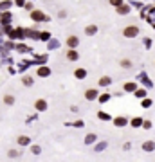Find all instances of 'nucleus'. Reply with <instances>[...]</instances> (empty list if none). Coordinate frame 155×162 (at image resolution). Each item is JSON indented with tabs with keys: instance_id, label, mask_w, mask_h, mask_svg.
Here are the masks:
<instances>
[{
	"instance_id": "obj_13",
	"label": "nucleus",
	"mask_w": 155,
	"mask_h": 162,
	"mask_svg": "<svg viewBox=\"0 0 155 162\" xmlns=\"http://www.w3.org/2000/svg\"><path fill=\"white\" fill-rule=\"evenodd\" d=\"M31 83H32V78L25 76V78H24V85H31Z\"/></svg>"
},
{
	"instance_id": "obj_2",
	"label": "nucleus",
	"mask_w": 155,
	"mask_h": 162,
	"mask_svg": "<svg viewBox=\"0 0 155 162\" xmlns=\"http://www.w3.org/2000/svg\"><path fill=\"white\" fill-rule=\"evenodd\" d=\"M125 34H126V36H135V34H137V29L132 25V27H128V29H125Z\"/></svg>"
},
{
	"instance_id": "obj_3",
	"label": "nucleus",
	"mask_w": 155,
	"mask_h": 162,
	"mask_svg": "<svg viewBox=\"0 0 155 162\" xmlns=\"http://www.w3.org/2000/svg\"><path fill=\"white\" fill-rule=\"evenodd\" d=\"M67 43H69V47H76V45H78V38H76V36H69Z\"/></svg>"
},
{
	"instance_id": "obj_18",
	"label": "nucleus",
	"mask_w": 155,
	"mask_h": 162,
	"mask_svg": "<svg viewBox=\"0 0 155 162\" xmlns=\"http://www.w3.org/2000/svg\"><path fill=\"white\" fill-rule=\"evenodd\" d=\"M94 139H96V137H94V135H89V137H87V142H89V144H90V142H92V140H94Z\"/></svg>"
},
{
	"instance_id": "obj_16",
	"label": "nucleus",
	"mask_w": 155,
	"mask_h": 162,
	"mask_svg": "<svg viewBox=\"0 0 155 162\" xmlns=\"http://www.w3.org/2000/svg\"><path fill=\"white\" fill-rule=\"evenodd\" d=\"M99 101H101V103H106V101H108V96H106V94H105V96H101Z\"/></svg>"
},
{
	"instance_id": "obj_9",
	"label": "nucleus",
	"mask_w": 155,
	"mask_h": 162,
	"mask_svg": "<svg viewBox=\"0 0 155 162\" xmlns=\"http://www.w3.org/2000/svg\"><path fill=\"white\" fill-rule=\"evenodd\" d=\"M108 83H110V78H103V79L99 81V85H101V86H106Z\"/></svg>"
},
{
	"instance_id": "obj_4",
	"label": "nucleus",
	"mask_w": 155,
	"mask_h": 162,
	"mask_svg": "<svg viewBox=\"0 0 155 162\" xmlns=\"http://www.w3.org/2000/svg\"><path fill=\"white\" fill-rule=\"evenodd\" d=\"M67 58H69V59H72V61H74V59H78V54H76V51H69V52H67Z\"/></svg>"
},
{
	"instance_id": "obj_11",
	"label": "nucleus",
	"mask_w": 155,
	"mask_h": 162,
	"mask_svg": "<svg viewBox=\"0 0 155 162\" xmlns=\"http://www.w3.org/2000/svg\"><path fill=\"white\" fill-rule=\"evenodd\" d=\"M38 74H40V76H47V74H49V69H45V67H43V69L38 70Z\"/></svg>"
},
{
	"instance_id": "obj_12",
	"label": "nucleus",
	"mask_w": 155,
	"mask_h": 162,
	"mask_svg": "<svg viewBox=\"0 0 155 162\" xmlns=\"http://www.w3.org/2000/svg\"><path fill=\"white\" fill-rule=\"evenodd\" d=\"M133 88H135V85H133V83H126L125 85V90H133Z\"/></svg>"
},
{
	"instance_id": "obj_8",
	"label": "nucleus",
	"mask_w": 155,
	"mask_h": 162,
	"mask_svg": "<svg viewBox=\"0 0 155 162\" xmlns=\"http://www.w3.org/2000/svg\"><path fill=\"white\" fill-rule=\"evenodd\" d=\"M4 101H5L7 105H13V103H15V97H13V96H5V97H4Z\"/></svg>"
},
{
	"instance_id": "obj_19",
	"label": "nucleus",
	"mask_w": 155,
	"mask_h": 162,
	"mask_svg": "<svg viewBox=\"0 0 155 162\" xmlns=\"http://www.w3.org/2000/svg\"><path fill=\"white\" fill-rule=\"evenodd\" d=\"M152 148H153V144H152V142H148V144H144V150H152Z\"/></svg>"
},
{
	"instance_id": "obj_1",
	"label": "nucleus",
	"mask_w": 155,
	"mask_h": 162,
	"mask_svg": "<svg viewBox=\"0 0 155 162\" xmlns=\"http://www.w3.org/2000/svg\"><path fill=\"white\" fill-rule=\"evenodd\" d=\"M29 142H31V139H29V137H25V135L18 137V144H20V146H27Z\"/></svg>"
},
{
	"instance_id": "obj_14",
	"label": "nucleus",
	"mask_w": 155,
	"mask_h": 162,
	"mask_svg": "<svg viewBox=\"0 0 155 162\" xmlns=\"http://www.w3.org/2000/svg\"><path fill=\"white\" fill-rule=\"evenodd\" d=\"M7 155H9L11 159H16V157H18V151H15V150H11V151H9Z\"/></svg>"
},
{
	"instance_id": "obj_10",
	"label": "nucleus",
	"mask_w": 155,
	"mask_h": 162,
	"mask_svg": "<svg viewBox=\"0 0 155 162\" xmlns=\"http://www.w3.org/2000/svg\"><path fill=\"white\" fill-rule=\"evenodd\" d=\"M87 97H89V99H94V97H96V90H89V92H87Z\"/></svg>"
},
{
	"instance_id": "obj_15",
	"label": "nucleus",
	"mask_w": 155,
	"mask_h": 162,
	"mask_svg": "<svg viewBox=\"0 0 155 162\" xmlns=\"http://www.w3.org/2000/svg\"><path fill=\"white\" fill-rule=\"evenodd\" d=\"M87 32H89V34H92V32H96V27H94V25H90L89 29H87Z\"/></svg>"
},
{
	"instance_id": "obj_5",
	"label": "nucleus",
	"mask_w": 155,
	"mask_h": 162,
	"mask_svg": "<svg viewBox=\"0 0 155 162\" xmlns=\"http://www.w3.org/2000/svg\"><path fill=\"white\" fill-rule=\"evenodd\" d=\"M32 18H35V20H43L45 16L42 15V13H40V11H35V13H32Z\"/></svg>"
},
{
	"instance_id": "obj_17",
	"label": "nucleus",
	"mask_w": 155,
	"mask_h": 162,
	"mask_svg": "<svg viewBox=\"0 0 155 162\" xmlns=\"http://www.w3.org/2000/svg\"><path fill=\"white\" fill-rule=\"evenodd\" d=\"M116 123H117V124H119V126H123V124H125V123H126V121H125V119H117V121H116Z\"/></svg>"
},
{
	"instance_id": "obj_6",
	"label": "nucleus",
	"mask_w": 155,
	"mask_h": 162,
	"mask_svg": "<svg viewBox=\"0 0 155 162\" xmlns=\"http://www.w3.org/2000/svg\"><path fill=\"white\" fill-rule=\"evenodd\" d=\"M85 76H87V72H85L83 69H78V70H76V78H85Z\"/></svg>"
},
{
	"instance_id": "obj_7",
	"label": "nucleus",
	"mask_w": 155,
	"mask_h": 162,
	"mask_svg": "<svg viewBox=\"0 0 155 162\" xmlns=\"http://www.w3.org/2000/svg\"><path fill=\"white\" fill-rule=\"evenodd\" d=\"M45 101H38V103H36V108H38V110H45Z\"/></svg>"
}]
</instances>
